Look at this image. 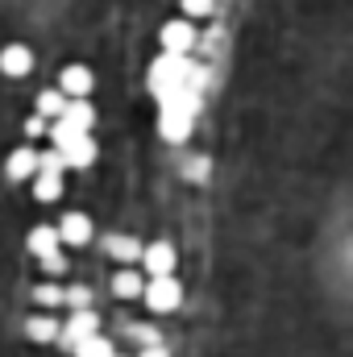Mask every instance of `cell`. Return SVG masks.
Returning <instances> with one entry per match:
<instances>
[{
	"instance_id": "obj_1",
	"label": "cell",
	"mask_w": 353,
	"mask_h": 357,
	"mask_svg": "<svg viewBox=\"0 0 353 357\" xmlns=\"http://www.w3.org/2000/svg\"><path fill=\"white\" fill-rule=\"evenodd\" d=\"M142 299H146V307H150V312L167 316V312H175L179 303H183V282H179L175 274L146 278V287H142Z\"/></svg>"
},
{
	"instance_id": "obj_2",
	"label": "cell",
	"mask_w": 353,
	"mask_h": 357,
	"mask_svg": "<svg viewBox=\"0 0 353 357\" xmlns=\"http://www.w3.org/2000/svg\"><path fill=\"white\" fill-rule=\"evenodd\" d=\"M91 333H100V316H96L91 307H75V312H71V320H67V324H59V341H63L67 349H75L80 341H88Z\"/></svg>"
},
{
	"instance_id": "obj_3",
	"label": "cell",
	"mask_w": 353,
	"mask_h": 357,
	"mask_svg": "<svg viewBox=\"0 0 353 357\" xmlns=\"http://www.w3.org/2000/svg\"><path fill=\"white\" fill-rule=\"evenodd\" d=\"M137 262L146 266V278H158V274H175L179 254H175L171 241H150V245H142V258Z\"/></svg>"
},
{
	"instance_id": "obj_4",
	"label": "cell",
	"mask_w": 353,
	"mask_h": 357,
	"mask_svg": "<svg viewBox=\"0 0 353 357\" xmlns=\"http://www.w3.org/2000/svg\"><path fill=\"white\" fill-rule=\"evenodd\" d=\"M158 42H163V54H179V59H187V50L195 46V29H191L187 17H175V21L163 25Z\"/></svg>"
},
{
	"instance_id": "obj_5",
	"label": "cell",
	"mask_w": 353,
	"mask_h": 357,
	"mask_svg": "<svg viewBox=\"0 0 353 357\" xmlns=\"http://www.w3.org/2000/svg\"><path fill=\"white\" fill-rule=\"evenodd\" d=\"M91 88H96V75H91V67H84V63H71V67H63V75H59V91H63L67 100H88Z\"/></svg>"
},
{
	"instance_id": "obj_6",
	"label": "cell",
	"mask_w": 353,
	"mask_h": 357,
	"mask_svg": "<svg viewBox=\"0 0 353 357\" xmlns=\"http://www.w3.org/2000/svg\"><path fill=\"white\" fill-rule=\"evenodd\" d=\"M59 324H63V320H59L54 312H42V307H38L33 316H25L21 333H25L33 345H54V341H59Z\"/></svg>"
},
{
	"instance_id": "obj_7",
	"label": "cell",
	"mask_w": 353,
	"mask_h": 357,
	"mask_svg": "<svg viewBox=\"0 0 353 357\" xmlns=\"http://www.w3.org/2000/svg\"><path fill=\"white\" fill-rule=\"evenodd\" d=\"M0 71H4L8 79H25V75L33 71V50H29L25 42H8V46L0 50Z\"/></svg>"
},
{
	"instance_id": "obj_8",
	"label": "cell",
	"mask_w": 353,
	"mask_h": 357,
	"mask_svg": "<svg viewBox=\"0 0 353 357\" xmlns=\"http://www.w3.org/2000/svg\"><path fill=\"white\" fill-rule=\"evenodd\" d=\"M54 233H59V245H88L91 241V216L88 212H67L54 225Z\"/></svg>"
},
{
	"instance_id": "obj_9",
	"label": "cell",
	"mask_w": 353,
	"mask_h": 357,
	"mask_svg": "<svg viewBox=\"0 0 353 357\" xmlns=\"http://www.w3.org/2000/svg\"><path fill=\"white\" fill-rule=\"evenodd\" d=\"M25 250H29L38 262L50 258V254H59V233H54V225H33L29 237H25Z\"/></svg>"
},
{
	"instance_id": "obj_10",
	"label": "cell",
	"mask_w": 353,
	"mask_h": 357,
	"mask_svg": "<svg viewBox=\"0 0 353 357\" xmlns=\"http://www.w3.org/2000/svg\"><path fill=\"white\" fill-rule=\"evenodd\" d=\"M142 287H146V274L133 266H121L112 274V295H121V299H142Z\"/></svg>"
},
{
	"instance_id": "obj_11",
	"label": "cell",
	"mask_w": 353,
	"mask_h": 357,
	"mask_svg": "<svg viewBox=\"0 0 353 357\" xmlns=\"http://www.w3.org/2000/svg\"><path fill=\"white\" fill-rule=\"evenodd\" d=\"M4 171H8V178H33V171H38V154H33L29 146H17V150L8 154Z\"/></svg>"
},
{
	"instance_id": "obj_12",
	"label": "cell",
	"mask_w": 353,
	"mask_h": 357,
	"mask_svg": "<svg viewBox=\"0 0 353 357\" xmlns=\"http://www.w3.org/2000/svg\"><path fill=\"white\" fill-rule=\"evenodd\" d=\"M63 121L75 125V129H84V133H91V125H96V108H91V100H67Z\"/></svg>"
},
{
	"instance_id": "obj_13",
	"label": "cell",
	"mask_w": 353,
	"mask_h": 357,
	"mask_svg": "<svg viewBox=\"0 0 353 357\" xmlns=\"http://www.w3.org/2000/svg\"><path fill=\"white\" fill-rule=\"evenodd\" d=\"M108 254H112L117 262H125V266H133V262L142 258V241H137V237H129V233H125V237L117 233V237H108Z\"/></svg>"
},
{
	"instance_id": "obj_14",
	"label": "cell",
	"mask_w": 353,
	"mask_h": 357,
	"mask_svg": "<svg viewBox=\"0 0 353 357\" xmlns=\"http://www.w3.org/2000/svg\"><path fill=\"white\" fill-rule=\"evenodd\" d=\"M63 108H67V96H63L59 88L38 91V108H33V112H38L42 121H54V116H63Z\"/></svg>"
},
{
	"instance_id": "obj_15",
	"label": "cell",
	"mask_w": 353,
	"mask_h": 357,
	"mask_svg": "<svg viewBox=\"0 0 353 357\" xmlns=\"http://www.w3.org/2000/svg\"><path fill=\"white\" fill-rule=\"evenodd\" d=\"M75 357H117V345L108 341V337H100V333H91L88 341H80L75 349H71Z\"/></svg>"
},
{
	"instance_id": "obj_16",
	"label": "cell",
	"mask_w": 353,
	"mask_h": 357,
	"mask_svg": "<svg viewBox=\"0 0 353 357\" xmlns=\"http://www.w3.org/2000/svg\"><path fill=\"white\" fill-rule=\"evenodd\" d=\"M33 303H38L42 312L63 307V287H59V282H38V287H33Z\"/></svg>"
},
{
	"instance_id": "obj_17",
	"label": "cell",
	"mask_w": 353,
	"mask_h": 357,
	"mask_svg": "<svg viewBox=\"0 0 353 357\" xmlns=\"http://www.w3.org/2000/svg\"><path fill=\"white\" fill-rule=\"evenodd\" d=\"M183 4V17L191 21V17H212V8H216V0H179Z\"/></svg>"
},
{
	"instance_id": "obj_18",
	"label": "cell",
	"mask_w": 353,
	"mask_h": 357,
	"mask_svg": "<svg viewBox=\"0 0 353 357\" xmlns=\"http://www.w3.org/2000/svg\"><path fill=\"white\" fill-rule=\"evenodd\" d=\"M133 341L146 349V345H163V337H158V328H142V324H133Z\"/></svg>"
},
{
	"instance_id": "obj_19",
	"label": "cell",
	"mask_w": 353,
	"mask_h": 357,
	"mask_svg": "<svg viewBox=\"0 0 353 357\" xmlns=\"http://www.w3.org/2000/svg\"><path fill=\"white\" fill-rule=\"evenodd\" d=\"M42 270H46L50 278H59V274H67V258H63V250H59V254H50V258H42Z\"/></svg>"
},
{
	"instance_id": "obj_20",
	"label": "cell",
	"mask_w": 353,
	"mask_h": 357,
	"mask_svg": "<svg viewBox=\"0 0 353 357\" xmlns=\"http://www.w3.org/2000/svg\"><path fill=\"white\" fill-rule=\"evenodd\" d=\"M63 303H71V307H88V291H84V287H71V291H63Z\"/></svg>"
},
{
	"instance_id": "obj_21",
	"label": "cell",
	"mask_w": 353,
	"mask_h": 357,
	"mask_svg": "<svg viewBox=\"0 0 353 357\" xmlns=\"http://www.w3.org/2000/svg\"><path fill=\"white\" fill-rule=\"evenodd\" d=\"M46 125H50V121H42V116L33 112V116L25 121V133H29V137H42V133H46Z\"/></svg>"
},
{
	"instance_id": "obj_22",
	"label": "cell",
	"mask_w": 353,
	"mask_h": 357,
	"mask_svg": "<svg viewBox=\"0 0 353 357\" xmlns=\"http://www.w3.org/2000/svg\"><path fill=\"white\" fill-rule=\"evenodd\" d=\"M137 357H171V354H167L163 345H146V349H142V354H137Z\"/></svg>"
}]
</instances>
